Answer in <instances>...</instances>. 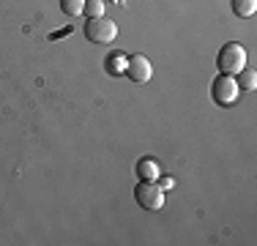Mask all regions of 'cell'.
<instances>
[{
	"instance_id": "obj_1",
	"label": "cell",
	"mask_w": 257,
	"mask_h": 246,
	"mask_svg": "<svg viewBox=\"0 0 257 246\" xmlns=\"http://www.w3.org/2000/svg\"><path fill=\"white\" fill-rule=\"evenodd\" d=\"M216 66H219L222 74L235 77L241 69H246V49L238 44V41H227V44L219 49V55H216Z\"/></svg>"
},
{
	"instance_id": "obj_2",
	"label": "cell",
	"mask_w": 257,
	"mask_h": 246,
	"mask_svg": "<svg viewBox=\"0 0 257 246\" xmlns=\"http://www.w3.org/2000/svg\"><path fill=\"white\" fill-rule=\"evenodd\" d=\"M85 36H88L90 44H112L115 36H118V25L107 17H93V20L85 22Z\"/></svg>"
},
{
	"instance_id": "obj_3",
	"label": "cell",
	"mask_w": 257,
	"mask_h": 246,
	"mask_svg": "<svg viewBox=\"0 0 257 246\" xmlns=\"http://www.w3.org/2000/svg\"><path fill=\"white\" fill-rule=\"evenodd\" d=\"M134 200H137L140 208L145 211H159L164 205V189L159 186L156 181H140L134 186Z\"/></svg>"
},
{
	"instance_id": "obj_4",
	"label": "cell",
	"mask_w": 257,
	"mask_h": 246,
	"mask_svg": "<svg viewBox=\"0 0 257 246\" xmlns=\"http://www.w3.org/2000/svg\"><path fill=\"white\" fill-rule=\"evenodd\" d=\"M211 98H213V104H219V107H230V104L238 98L235 77H230V74H219V77L211 82Z\"/></svg>"
},
{
	"instance_id": "obj_5",
	"label": "cell",
	"mask_w": 257,
	"mask_h": 246,
	"mask_svg": "<svg viewBox=\"0 0 257 246\" xmlns=\"http://www.w3.org/2000/svg\"><path fill=\"white\" fill-rule=\"evenodd\" d=\"M126 77L137 85H145L154 77V66L145 55H132V58H126Z\"/></svg>"
},
{
	"instance_id": "obj_6",
	"label": "cell",
	"mask_w": 257,
	"mask_h": 246,
	"mask_svg": "<svg viewBox=\"0 0 257 246\" xmlns=\"http://www.w3.org/2000/svg\"><path fill=\"white\" fill-rule=\"evenodd\" d=\"M137 175H140V181H159L162 170H159V164L151 156H143L137 162Z\"/></svg>"
},
{
	"instance_id": "obj_7",
	"label": "cell",
	"mask_w": 257,
	"mask_h": 246,
	"mask_svg": "<svg viewBox=\"0 0 257 246\" xmlns=\"http://www.w3.org/2000/svg\"><path fill=\"white\" fill-rule=\"evenodd\" d=\"M230 6H232V14L241 17V20H246L257 11V0H230Z\"/></svg>"
},
{
	"instance_id": "obj_8",
	"label": "cell",
	"mask_w": 257,
	"mask_h": 246,
	"mask_svg": "<svg viewBox=\"0 0 257 246\" xmlns=\"http://www.w3.org/2000/svg\"><path fill=\"white\" fill-rule=\"evenodd\" d=\"M235 82H238V90H254L257 88V71L254 69H241L235 74Z\"/></svg>"
},
{
	"instance_id": "obj_9",
	"label": "cell",
	"mask_w": 257,
	"mask_h": 246,
	"mask_svg": "<svg viewBox=\"0 0 257 246\" xmlns=\"http://www.w3.org/2000/svg\"><path fill=\"white\" fill-rule=\"evenodd\" d=\"M60 9L66 17H79L85 11V0H60Z\"/></svg>"
},
{
	"instance_id": "obj_10",
	"label": "cell",
	"mask_w": 257,
	"mask_h": 246,
	"mask_svg": "<svg viewBox=\"0 0 257 246\" xmlns=\"http://www.w3.org/2000/svg\"><path fill=\"white\" fill-rule=\"evenodd\" d=\"M107 71L109 74H126V58L123 55H112V58H107Z\"/></svg>"
},
{
	"instance_id": "obj_11",
	"label": "cell",
	"mask_w": 257,
	"mask_h": 246,
	"mask_svg": "<svg viewBox=\"0 0 257 246\" xmlns=\"http://www.w3.org/2000/svg\"><path fill=\"white\" fill-rule=\"evenodd\" d=\"M82 14H88V20H93V17H104V0H85V11Z\"/></svg>"
},
{
	"instance_id": "obj_12",
	"label": "cell",
	"mask_w": 257,
	"mask_h": 246,
	"mask_svg": "<svg viewBox=\"0 0 257 246\" xmlns=\"http://www.w3.org/2000/svg\"><path fill=\"white\" fill-rule=\"evenodd\" d=\"M159 186H162V189H173L175 181H173V178H162V175H159Z\"/></svg>"
}]
</instances>
